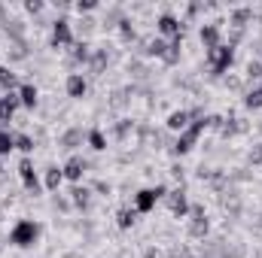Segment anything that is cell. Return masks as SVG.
Segmentation results:
<instances>
[{"mask_svg": "<svg viewBox=\"0 0 262 258\" xmlns=\"http://www.w3.org/2000/svg\"><path fill=\"white\" fill-rule=\"evenodd\" d=\"M165 203H168V210H171L174 219H186L189 216V197H186V189L183 186L165 194Z\"/></svg>", "mask_w": 262, "mask_h": 258, "instance_id": "ba28073f", "label": "cell"}, {"mask_svg": "<svg viewBox=\"0 0 262 258\" xmlns=\"http://www.w3.org/2000/svg\"><path fill=\"white\" fill-rule=\"evenodd\" d=\"M235 64V49L229 43H220L216 49L207 52V70H210V79H220L223 73H229Z\"/></svg>", "mask_w": 262, "mask_h": 258, "instance_id": "7a4b0ae2", "label": "cell"}, {"mask_svg": "<svg viewBox=\"0 0 262 258\" xmlns=\"http://www.w3.org/2000/svg\"><path fill=\"white\" fill-rule=\"evenodd\" d=\"M9 61H25L28 55H31V49H28V40H15V43H9Z\"/></svg>", "mask_w": 262, "mask_h": 258, "instance_id": "f546056e", "label": "cell"}, {"mask_svg": "<svg viewBox=\"0 0 262 258\" xmlns=\"http://www.w3.org/2000/svg\"><path fill=\"white\" fill-rule=\"evenodd\" d=\"M18 176H21V186L34 194V197L40 194V179H37V170H34V161H31V155H25V158L18 161Z\"/></svg>", "mask_w": 262, "mask_h": 258, "instance_id": "30bf717a", "label": "cell"}, {"mask_svg": "<svg viewBox=\"0 0 262 258\" xmlns=\"http://www.w3.org/2000/svg\"><path fill=\"white\" fill-rule=\"evenodd\" d=\"M171 176H174L177 183H183V164H174V167H171Z\"/></svg>", "mask_w": 262, "mask_h": 258, "instance_id": "681fc988", "label": "cell"}, {"mask_svg": "<svg viewBox=\"0 0 262 258\" xmlns=\"http://www.w3.org/2000/svg\"><path fill=\"white\" fill-rule=\"evenodd\" d=\"M223 122H226V116H207V128H213V131L223 128Z\"/></svg>", "mask_w": 262, "mask_h": 258, "instance_id": "bcb514c9", "label": "cell"}, {"mask_svg": "<svg viewBox=\"0 0 262 258\" xmlns=\"http://www.w3.org/2000/svg\"><path fill=\"white\" fill-rule=\"evenodd\" d=\"M244 107H247V110H262V85H253V88L244 94Z\"/></svg>", "mask_w": 262, "mask_h": 258, "instance_id": "836d02e7", "label": "cell"}, {"mask_svg": "<svg viewBox=\"0 0 262 258\" xmlns=\"http://www.w3.org/2000/svg\"><path fill=\"white\" fill-rule=\"evenodd\" d=\"M40 234H43L40 222L21 219V222H15V225H12V231H9V243H12V246H18V249H31V246H37Z\"/></svg>", "mask_w": 262, "mask_h": 258, "instance_id": "6da1fadb", "label": "cell"}, {"mask_svg": "<svg viewBox=\"0 0 262 258\" xmlns=\"http://www.w3.org/2000/svg\"><path fill=\"white\" fill-rule=\"evenodd\" d=\"M18 100H21V107H25V110H34V107L40 104V91H37V85H34V82L18 85Z\"/></svg>", "mask_w": 262, "mask_h": 258, "instance_id": "44dd1931", "label": "cell"}, {"mask_svg": "<svg viewBox=\"0 0 262 258\" xmlns=\"http://www.w3.org/2000/svg\"><path fill=\"white\" fill-rule=\"evenodd\" d=\"M52 207H55V210H61V213H67V210H70V200H67V197H55V200H52Z\"/></svg>", "mask_w": 262, "mask_h": 258, "instance_id": "7dc6e473", "label": "cell"}, {"mask_svg": "<svg viewBox=\"0 0 262 258\" xmlns=\"http://www.w3.org/2000/svg\"><path fill=\"white\" fill-rule=\"evenodd\" d=\"M125 70H128V76H131V79H137V82H143V79H149V67L143 64L140 58H131Z\"/></svg>", "mask_w": 262, "mask_h": 258, "instance_id": "f1b7e54d", "label": "cell"}, {"mask_svg": "<svg viewBox=\"0 0 262 258\" xmlns=\"http://www.w3.org/2000/svg\"><path fill=\"white\" fill-rule=\"evenodd\" d=\"M198 40H201V46H204L207 52L216 49V46H220V21H207V24H201Z\"/></svg>", "mask_w": 262, "mask_h": 258, "instance_id": "2e32d148", "label": "cell"}, {"mask_svg": "<svg viewBox=\"0 0 262 258\" xmlns=\"http://www.w3.org/2000/svg\"><path fill=\"white\" fill-rule=\"evenodd\" d=\"M204 9H207V3H201V0H195V3H189V6H186V18L192 21V18H198V15L204 12Z\"/></svg>", "mask_w": 262, "mask_h": 258, "instance_id": "60d3db41", "label": "cell"}, {"mask_svg": "<svg viewBox=\"0 0 262 258\" xmlns=\"http://www.w3.org/2000/svg\"><path fill=\"white\" fill-rule=\"evenodd\" d=\"M165 52H168V40H162V37H149L146 40V49H143V58H165Z\"/></svg>", "mask_w": 262, "mask_h": 258, "instance_id": "7402d4cb", "label": "cell"}, {"mask_svg": "<svg viewBox=\"0 0 262 258\" xmlns=\"http://www.w3.org/2000/svg\"><path fill=\"white\" fill-rule=\"evenodd\" d=\"M180 55H183V37H174V40H168V52H165V64L168 67H177L180 64Z\"/></svg>", "mask_w": 262, "mask_h": 258, "instance_id": "603a6c76", "label": "cell"}, {"mask_svg": "<svg viewBox=\"0 0 262 258\" xmlns=\"http://www.w3.org/2000/svg\"><path fill=\"white\" fill-rule=\"evenodd\" d=\"M95 192H98V194H104V197H110L113 186H110V183H104V179H98V183H95Z\"/></svg>", "mask_w": 262, "mask_h": 258, "instance_id": "f6af8a7d", "label": "cell"}, {"mask_svg": "<svg viewBox=\"0 0 262 258\" xmlns=\"http://www.w3.org/2000/svg\"><path fill=\"white\" fill-rule=\"evenodd\" d=\"M98 24H101V21H95V18H89V15H82V18L76 21V31H79V37L85 40V37H89V34H92V31H95Z\"/></svg>", "mask_w": 262, "mask_h": 258, "instance_id": "8d00e7d4", "label": "cell"}, {"mask_svg": "<svg viewBox=\"0 0 262 258\" xmlns=\"http://www.w3.org/2000/svg\"><path fill=\"white\" fill-rule=\"evenodd\" d=\"M107 67H110V46H98V49H92V58H89V64H85V70H89V76H104L107 73Z\"/></svg>", "mask_w": 262, "mask_h": 258, "instance_id": "9c48e42d", "label": "cell"}, {"mask_svg": "<svg viewBox=\"0 0 262 258\" xmlns=\"http://www.w3.org/2000/svg\"><path fill=\"white\" fill-rule=\"evenodd\" d=\"M70 207H76L79 213H89V210H92V189L73 186V189H70Z\"/></svg>", "mask_w": 262, "mask_h": 258, "instance_id": "ac0fdd59", "label": "cell"}, {"mask_svg": "<svg viewBox=\"0 0 262 258\" xmlns=\"http://www.w3.org/2000/svg\"><path fill=\"white\" fill-rule=\"evenodd\" d=\"M253 18H256V9H253V6H235V9L229 12V24H232V28H244V31H247V24H250Z\"/></svg>", "mask_w": 262, "mask_h": 258, "instance_id": "e0dca14e", "label": "cell"}, {"mask_svg": "<svg viewBox=\"0 0 262 258\" xmlns=\"http://www.w3.org/2000/svg\"><path fill=\"white\" fill-rule=\"evenodd\" d=\"M76 40H73V28H70V18L67 15H58L55 21H52V37H49V46L52 49H67V46H73Z\"/></svg>", "mask_w": 262, "mask_h": 258, "instance_id": "277c9868", "label": "cell"}, {"mask_svg": "<svg viewBox=\"0 0 262 258\" xmlns=\"http://www.w3.org/2000/svg\"><path fill=\"white\" fill-rule=\"evenodd\" d=\"M210 234V219L204 213L201 203H189V237L192 240H204Z\"/></svg>", "mask_w": 262, "mask_h": 258, "instance_id": "5b68a950", "label": "cell"}, {"mask_svg": "<svg viewBox=\"0 0 262 258\" xmlns=\"http://www.w3.org/2000/svg\"><path fill=\"white\" fill-rule=\"evenodd\" d=\"M12 149H15L12 134H9V128H3V125H0V158H3V155H9Z\"/></svg>", "mask_w": 262, "mask_h": 258, "instance_id": "d590c367", "label": "cell"}, {"mask_svg": "<svg viewBox=\"0 0 262 258\" xmlns=\"http://www.w3.org/2000/svg\"><path fill=\"white\" fill-rule=\"evenodd\" d=\"M247 161H250L253 167H262V143H256V146L247 152Z\"/></svg>", "mask_w": 262, "mask_h": 258, "instance_id": "b9f144b4", "label": "cell"}, {"mask_svg": "<svg viewBox=\"0 0 262 258\" xmlns=\"http://www.w3.org/2000/svg\"><path fill=\"white\" fill-rule=\"evenodd\" d=\"M247 128H250V125H247V119H238V116H226V122H223L220 134H223V140H232V137L244 134Z\"/></svg>", "mask_w": 262, "mask_h": 258, "instance_id": "ffe728a7", "label": "cell"}, {"mask_svg": "<svg viewBox=\"0 0 262 258\" xmlns=\"http://www.w3.org/2000/svg\"><path fill=\"white\" fill-rule=\"evenodd\" d=\"M73 6H76V12H79V15H89V12H95V9H98V0H76Z\"/></svg>", "mask_w": 262, "mask_h": 258, "instance_id": "f35d334b", "label": "cell"}, {"mask_svg": "<svg viewBox=\"0 0 262 258\" xmlns=\"http://www.w3.org/2000/svg\"><path fill=\"white\" fill-rule=\"evenodd\" d=\"M189 125H192V119H189V110H174V113L165 119V128L174 131V134H183Z\"/></svg>", "mask_w": 262, "mask_h": 258, "instance_id": "d6986e66", "label": "cell"}, {"mask_svg": "<svg viewBox=\"0 0 262 258\" xmlns=\"http://www.w3.org/2000/svg\"><path fill=\"white\" fill-rule=\"evenodd\" d=\"M18 85V76H15V70H9L6 64H0V91L6 94V91H12Z\"/></svg>", "mask_w": 262, "mask_h": 258, "instance_id": "83f0119b", "label": "cell"}, {"mask_svg": "<svg viewBox=\"0 0 262 258\" xmlns=\"http://www.w3.org/2000/svg\"><path fill=\"white\" fill-rule=\"evenodd\" d=\"M226 85H229L232 91H241V85H244V82H241L238 76H229V79H226Z\"/></svg>", "mask_w": 262, "mask_h": 258, "instance_id": "c3c4849f", "label": "cell"}, {"mask_svg": "<svg viewBox=\"0 0 262 258\" xmlns=\"http://www.w3.org/2000/svg\"><path fill=\"white\" fill-rule=\"evenodd\" d=\"M18 107H21L18 91H6V94H0V125H3V128L12 122V116H15Z\"/></svg>", "mask_w": 262, "mask_h": 258, "instance_id": "4fadbf2b", "label": "cell"}, {"mask_svg": "<svg viewBox=\"0 0 262 258\" xmlns=\"http://www.w3.org/2000/svg\"><path fill=\"white\" fill-rule=\"evenodd\" d=\"M198 258H213V255H207V252H201V255H198Z\"/></svg>", "mask_w": 262, "mask_h": 258, "instance_id": "816d5d0a", "label": "cell"}, {"mask_svg": "<svg viewBox=\"0 0 262 258\" xmlns=\"http://www.w3.org/2000/svg\"><path fill=\"white\" fill-rule=\"evenodd\" d=\"M43 9H46L43 0H25V12H28V15H40Z\"/></svg>", "mask_w": 262, "mask_h": 258, "instance_id": "ab89813d", "label": "cell"}, {"mask_svg": "<svg viewBox=\"0 0 262 258\" xmlns=\"http://www.w3.org/2000/svg\"><path fill=\"white\" fill-rule=\"evenodd\" d=\"M207 128V116L201 119V122H192L189 128L183 131V134H177V140L171 143V155H177V158H183L186 152H192L198 143V137H201V131Z\"/></svg>", "mask_w": 262, "mask_h": 258, "instance_id": "3957f363", "label": "cell"}, {"mask_svg": "<svg viewBox=\"0 0 262 258\" xmlns=\"http://www.w3.org/2000/svg\"><path fill=\"white\" fill-rule=\"evenodd\" d=\"M143 258H159V249H156V246H149V249L143 252Z\"/></svg>", "mask_w": 262, "mask_h": 258, "instance_id": "f907efd6", "label": "cell"}, {"mask_svg": "<svg viewBox=\"0 0 262 258\" xmlns=\"http://www.w3.org/2000/svg\"><path fill=\"white\" fill-rule=\"evenodd\" d=\"M122 18H125V9H122V6H110V9L104 12V18H101V28H104V31H113V28H119Z\"/></svg>", "mask_w": 262, "mask_h": 258, "instance_id": "d4e9b609", "label": "cell"}, {"mask_svg": "<svg viewBox=\"0 0 262 258\" xmlns=\"http://www.w3.org/2000/svg\"><path fill=\"white\" fill-rule=\"evenodd\" d=\"M131 131H134V122H131V119H119V122L113 125V137H116V140H128Z\"/></svg>", "mask_w": 262, "mask_h": 258, "instance_id": "e575fe53", "label": "cell"}, {"mask_svg": "<svg viewBox=\"0 0 262 258\" xmlns=\"http://www.w3.org/2000/svg\"><path fill=\"white\" fill-rule=\"evenodd\" d=\"M180 258H192V255H189V252H183V255H180Z\"/></svg>", "mask_w": 262, "mask_h": 258, "instance_id": "f5cc1de1", "label": "cell"}, {"mask_svg": "<svg viewBox=\"0 0 262 258\" xmlns=\"http://www.w3.org/2000/svg\"><path fill=\"white\" fill-rule=\"evenodd\" d=\"M85 143H89L95 152H104V149H107V137H104V131H101V128L89 131V134H85Z\"/></svg>", "mask_w": 262, "mask_h": 258, "instance_id": "1f68e13d", "label": "cell"}, {"mask_svg": "<svg viewBox=\"0 0 262 258\" xmlns=\"http://www.w3.org/2000/svg\"><path fill=\"white\" fill-rule=\"evenodd\" d=\"M244 79L262 85V61L259 58H250V61H247V67H244Z\"/></svg>", "mask_w": 262, "mask_h": 258, "instance_id": "4dcf8cb0", "label": "cell"}, {"mask_svg": "<svg viewBox=\"0 0 262 258\" xmlns=\"http://www.w3.org/2000/svg\"><path fill=\"white\" fill-rule=\"evenodd\" d=\"M137 216H140V213H137L134 207H122V210L116 213V225H119L122 231H128V228H134V222H137Z\"/></svg>", "mask_w": 262, "mask_h": 258, "instance_id": "484cf974", "label": "cell"}, {"mask_svg": "<svg viewBox=\"0 0 262 258\" xmlns=\"http://www.w3.org/2000/svg\"><path fill=\"white\" fill-rule=\"evenodd\" d=\"M156 31H159V37L162 40H174V37H183L186 34V21H180L174 12H162L159 18H156Z\"/></svg>", "mask_w": 262, "mask_h": 258, "instance_id": "8992f818", "label": "cell"}, {"mask_svg": "<svg viewBox=\"0 0 262 258\" xmlns=\"http://www.w3.org/2000/svg\"><path fill=\"white\" fill-rule=\"evenodd\" d=\"M250 176H253L250 170H244V167H238V170H232V173H229V183H247Z\"/></svg>", "mask_w": 262, "mask_h": 258, "instance_id": "7bdbcfd3", "label": "cell"}, {"mask_svg": "<svg viewBox=\"0 0 262 258\" xmlns=\"http://www.w3.org/2000/svg\"><path fill=\"white\" fill-rule=\"evenodd\" d=\"M244 37H247V31H244V28H232V34H229V46L235 49V46H238Z\"/></svg>", "mask_w": 262, "mask_h": 258, "instance_id": "ee69618b", "label": "cell"}, {"mask_svg": "<svg viewBox=\"0 0 262 258\" xmlns=\"http://www.w3.org/2000/svg\"><path fill=\"white\" fill-rule=\"evenodd\" d=\"M43 183H46V189H49V192H58V189H61V183H64V170H61L58 164H49V167H46Z\"/></svg>", "mask_w": 262, "mask_h": 258, "instance_id": "cb8c5ba5", "label": "cell"}, {"mask_svg": "<svg viewBox=\"0 0 262 258\" xmlns=\"http://www.w3.org/2000/svg\"><path fill=\"white\" fill-rule=\"evenodd\" d=\"M128 100H131V97H128V91H125V88H119V91H113V94H110V107H113V110H122Z\"/></svg>", "mask_w": 262, "mask_h": 258, "instance_id": "74e56055", "label": "cell"}, {"mask_svg": "<svg viewBox=\"0 0 262 258\" xmlns=\"http://www.w3.org/2000/svg\"><path fill=\"white\" fill-rule=\"evenodd\" d=\"M64 91H67V97H73V100H82V97L89 94V79H85L82 73H67Z\"/></svg>", "mask_w": 262, "mask_h": 258, "instance_id": "7c38bea8", "label": "cell"}, {"mask_svg": "<svg viewBox=\"0 0 262 258\" xmlns=\"http://www.w3.org/2000/svg\"><path fill=\"white\" fill-rule=\"evenodd\" d=\"M61 170H64V179H70L73 186H79V179H82V176H85V170H89V161H85L82 155H70Z\"/></svg>", "mask_w": 262, "mask_h": 258, "instance_id": "8fae6325", "label": "cell"}, {"mask_svg": "<svg viewBox=\"0 0 262 258\" xmlns=\"http://www.w3.org/2000/svg\"><path fill=\"white\" fill-rule=\"evenodd\" d=\"M116 31H119V40H122V43H137V28H134V18H128V15H125V18L119 21V28H116Z\"/></svg>", "mask_w": 262, "mask_h": 258, "instance_id": "4316f807", "label": "cell"}, {"mask_svg": "<svg viewBox=\"0 0 262 258\" xmlns=\"http://www.w3.org/2000/svg\"><path fill=\"white\" fill-rule=\"evenodd\" d=\"M0 252H3V249H0Z\"/></svg>", "mask_w": 262, "mask_h": 258, "instance_id": "db71d44e", "label": "cell"}, {"mask_svg": "<svg viewBox=\"0 0 262 258\" xmlns=\"http://www.w3.org/2000/svg\"><path fill=\"white\" fill-rule=\"evenodd\" d=\"M85 134L89 131H82V128H67L61 137H58V149H64V152H73V149H79L82 143H85Z\"/></svg>", "mask_w": 262, "mask_h": 258, "instance_id": "9a60e30c", "label": "cell"}, {"mask_svg": "<svg viewBox=\"0 0 262 258\" xmlns=\"http://www.w3.org/2000/svg\"><path fill=\"white\" fill-rule=\"evenodd\" d=\"M89 58H92V46H89L85 40H76V43L70 46L67 67H70V70H73V67H85V64H89Z\"/></svg>", "mask_w": 262, "mask_h": 258, "instance_id": "5bb4252c", "label": "cell"}, {"mask_svg": "<svg viewBox=\"0 0 262 258\" xmlns=\"http://www.w3.org/2000/svg\"><path fill=\"white\" fill-rule=\"evenodd\" d=\"M12 140H15V149H18V152H25V155H31V152H34V146H37V143H34V137H31V134H25V131L12 134Z\"/></svg>", "mask_w": 262, "mask_h": 258, "instance_id": "d6a6232c", "label": "cell"}, {"mask_svg": "<svg viewBox=\"0 0 262 258\" xmlns=\"http://www.w3.org/2000/svg\"><path fill=\"white\" fill-rule=\"evenodd\" d=\"M165 194H168L165 186L140 189V192L134 194V210H137V213H149V210H156V203H159V200H165Z\"/></svg>", "mask_w": 262, "mask_h": 258, "instance_id": "52a82bcc", "label": "cell"}]
</instances>
